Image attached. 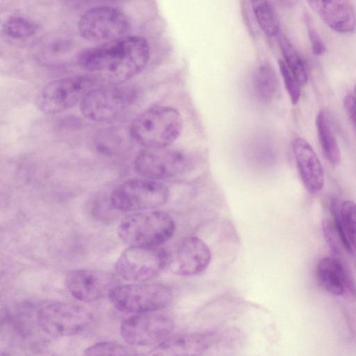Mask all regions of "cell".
I'll use <instances>...</instances> for the list:
<instances>
[{"label":"cell","mask_w":356,"mask_h":356,"mask_svg":"<svg viewBox=\"0 0 356 356\" xmlns=\"http://www.w3.org/2000/svg\"><path fill=\"white\" fill-rule=\"evenodd\" d=\"M149 59L147 40L126 35L86 49L80 55L79 63L97 81L121 84L141 72Z\"/></svg>","instance_id":"obj_1"},{"label":"cell","mask_w":356,"mask_h":356,"mask_svg":"<svg viewBox=\"0 0 356 356\" xmlns=\"http://www.w3.org/2000/svg\"><path fill=\"white\" fill-rule=\"evenodd\" d=\"M183 122L173 107L157 106L139 114L131 123L130 135L145 148H164L179 136Z\"/></svg>","instance_id":"obj_2"},{"label":"cell","mask_w":356,"mask_h":356,"mask_svg":"<svg viewBox=\"0 0 356 356\" xmlns=\"http://www.w3.org/2000/svg\"><path fill=\"white\" fill-rule=\"evenodd\" d=\"M175 222L160 210L134 212L120 222L118 234L128 247H159L174 234Z\"/></svg>","instance_id":"obj_3"},{"label":"cell","mask_w":356,"mask_h":356,"mask_svg":"<svg viewBox=\"0 0 356 356\" xmlns=\"http://www.w3.org/2000/svg\"><path fill=\"white\" fill-rule=\"evenodd\" d=\"M108 298L121 312L135 314L159 312L168 307L173 298L172 290L161 284L134 282L117 285Z\"/></svg>","instance_id":"obj_4"},{"label":"cell","mask_w":356,"mask_h":356,"mask_svg":"<svg viewBox=\"0 0 356 356\" xmlns=\"http://www.w3.org/2000/svg\"><path fill=\"white\" fill-rule=\"evenodd\" d=\"M170 192L163 184L149 179H131L121 183L111 192V207L122 212L155 210L168 200Z\"/></svg>","instance_id":"obj_5"},{"label":"cell","mask_w":356,"mask_h":356,"mask_svg":"<svg viewBox=\"0 0 356 356\" xmlns=\"http://www.w3.org/2000/svg\"><path fill=\"white\" fill-rule=\"evenodd\" d=\"M136 98V92L130 86L106 84L91 89L81 101L80 110L90 120L108 122L125 112Z\"/></svg>","instance_id":"obj_6"},{"label":"cell","mask_w":356,"mask_h":356,"mask_svg":"<svg viewBox=\"0 0 356 356\" xmlns=\"http://www.w3.org/2000/svg\"><path fill=\"white\" fill-rule=\"evenodd\" d=\"M97 82L90 74L54 80L40 90L36 100L37 105L44 113L63 112L80 103L83 97L95 87Z\"/></svg>","instance_id":"obj_7"},{"label":"cell","mask_w":356,"mask_h":356,"mask_svg":"<svg viewBox=\"0 0 356 356\" xmlns=\"http://www.w3.org/2000/svg\"><path fill=\"white\" fill-rule=\"evenodd\" d=\"M170 257L159 247H128L118 258L116 273L124 280L145 282L164 270Z\"/></svg>","instance_id":"obj_8"},{"label":"cell","mask_w":356,"mask_h":356,"mask_svg":"<svg viewBox=\"0 0 356 356\" xmlns=\"http://www.w3.org/2000/svg\"><path fill=\"white\" fill-rule=\"evenodd\" d=\"M174 327V321L169 316L153 312L131 314L124 318L120 332L127 343L153 348L171 336Z\"/></svg>","instance_id":"obj_9"},{"label":"cell","mask_w":356,"mask_h":356,"mask_svg":"<svg viewBox=\"0 0 356 356\" xmlns=\"http://www.w3.org/2000/svg\"><path fill=\"white\" fill-rule=\"evenodd\" d=\"M37 320L43 332L51 337H70L81 333L92 322L86 307L70 302H54L42 307Z\"/></svg>","instance_id":"obj_10"},{"label":"cell","mask_w":356,"mask_h":356,"mask_svg":"<svg viewBox=\"0 0 356 356\" xmlns=\"http://www.w3.org/2000/svg\"><path fill=\"white\" fill-rule=\"evenodd\" d=\"M80 35L91 42H108L127 35L130 29L127 16L120 9L99 6L86 10L79 18Z\"/></svg>","instance_id":"obj_11"},{"label":"cell","mask_w":356,"mask_h":356,"mask_svg":"<svg viewBox=\"0 0 356 356\" xmlns=\"http://www.w3.org/2000/svg\"><path fill=\"white\" fill-rule=\"evenodd\" d=\"M185 154L176 149L145 148L135 158L134 168L143 178L161 180L181 174L186 168Z\"/></svg>","instance_id":"obj_12"},{"label":"cell","mask_w":356,"mask_h":356,"mask_svg":"<svg viewBox=\"0 0 356 356\" xmlns=\"http://www.w3.org/2000/svg\"><path fill=\"white\" fill-rule=\"evenodd\" d=\"M67 289L76 299L94 302L109 296L117 284L111 273L94 269H79L69 272L65 278Z\"/></svg>","instance_id":"obj_13"},{"label":"cell","mask_w":356,"mask_h":356,"mask_svg":"<svg viewBox=\"0 0 356 356\" xmlns=\"http://www.w3.org/2000/svg\"><path fill=\"white\" fill-rule=\"evenodd\" d=\"M211 259V252L208 245L198 237L188 236L177 246L169 266L176 275L192 276L204 271Z\"/></svg>","instance_id":"obj_14"},{"label":"cell","mask_w":356,"mask_h":356,"mask_svg":"<svg viewBox=\"0 0 356 356\" xmlns=\"http://www.w3.org/2000/svg\"><path fill=\"white\" fill-rule=\"evenodd\" d=\"M316 275L322 287L334 296L356 299V281L348 266L339 257L321 259L316 267Z\"/></svg>","instance_id":"obj_15"},{"label":"cell","mask_w":356,"mask_h":356,"mask_svg":"<svg viewBox=\"0 0 356 356\" xmlns=\"http://www.w3.org/2000/svg\"><path fill=\"white\" fill-rule=\"evenodd\" d=\"M213 342L214 338L211 333L172 334L152 348L148 356H203Z\"/></svg>","instance_id":"obj_16"},{"label":"cell","mask_w":356,"mask_h":356,"mask_svg":"<svg viewBox=\"0 0 356 356\" xmlns=\"http://www.w3.org/2000/svg\"><path fill=\"white\" fill-rule=\"evenodd\" d=\"M292 150L298 171L306 190L318 193L324 186V171L321 163L311 145L302 138H296Z\"/></svg>","instance_id":"obj_17"},{"label":"cell","mask_w":356,"mask_h":356,"mask_svg":"<svg viewBox=\"0 0 356 356\" xmlns=\"http://www.w3.org/2000/svg\"><path fill=\"white\" fill-rule=\"evenodd\" d=\"M309 7L332 30L349 33L356 26V13L347 1H308Z\"/></svg>","instance_id":"obj_18"},{"label":"cell","mask_w":356,"mask_h":356,"mask_svg":"<svg viewBox=\"0 0 356 356\" xmlns=\"http://www.w3.org/2000/svg\"><path fill=\"white\" fill-rule=\"evenodd\" d=\"M316 127L322 152L325 159L332 165L341 162V152L329 120L325 113L321 111L316 115Z\"/></svg>","instance_id":"obj_19"},{"label":"cell","mask_w":356,"mask_h":356,"mask_svg":"<svg viewBox=\"0 0 356 356\" xmlns=\"http://www.w3.org/2000/svg\"><path fill=\"white\" fill-rule=\"evenodd\" d=\"M256 20L262 31L268 37H273L279 31V21L274 8L267 1L252 2Z\"/></svg>","instance_id":"obj_20"},{"label":"cell","mask_w":356,"mask_h":356,"mask_svg":"<svg viewBox=\"0 0 356 356\" xmlns=\"http://www.w3.org/2000/svg\"><path fill=\"white\" fill-rule=\"evenodd\" d=\"M2 29L4 33L12 38L26 39L36 33L38 25L26 16L13 15L5 20Z\"/></svg>","instance_id":"obj_21"},{"label":"cell","mask_w":356,"mask_h":356,"mask_svg":"<svg viewBox=\"0 0 356 356\" xmlns=\"http://www.w3.org/2000/svg\"><path fill=\"white\" fill-rule=\"evenodd\" d=\"M254 88L258 96L268 100L277 90V82L274 70L268 64H262L257 68L254 79Z\"/></svg>","instance_id":"obj_22"},{"label":"cell","mask_w":356,"mask_h":356,"mask_svg":"<svg viewBox=\"0 0 356 356\" xmlns=\"http://www.w3.org/2000/svg\"><path fill=\"white\" fill-rule=\"evenodd\" d=\"M279 45L286 65L293 73L300 84L305 85L307 81V75L302 58L289 40L283 35H280L279 37Z\"/></svg>","instance_id":"obj_23"},{"label":"cell","mask_w":356,"mask_h":356,"mask_svg":"<svg viewBox=\"0 0 356 356\" xmlns=\"http://www.w3.org/2000/svg\"><path fill=\"white\" fill-rule=\"evenodd\" d=\"M83 356H138L130 347L111 341L95 343L86 348Z\"/></svg>","instance_id":"obj_24"},{"label":"cell","mask_w":356,"mask_h":356,"mask_svg":"<svg viewBox=\"0 0 356 356\" xmlns=\"http://www.w3.org/2000/svg\"><path fill=\"white\" fill-rule=\"evenodd\" d=\"M340 216L346 237L356 250V203L349 200L344 201L340 207Z\"/></svg>","instance_id":"obj_25"},{"label":"cell","mask_w":356,"mask_h":356,"mask_svg":"<svg viewBox=\"0 0 356 356\" xmlns=\"http://www.w3.org/2000/svg\"><path fill=\"white\" fill-rule=\"evenodd\" d=\"M279 67L291 102L296 105L300 97V84L284 60H279Z\"/></svg>","instance_id":"obj_26"},{"label":"cell","mask_w":356,"mask_h":356,"mask_svg":"<svg viewBox=\"0 0 356 356\" xmlns=\"http://www.w3.org/2000/svg\"><path fill=\"white\" fill-rule=\"evenodd\" d=\"M307 31L313 54L322 55L326 50L325 45L310 22L307 23Z\"/></svg>","instance_id":"obj_27"},{"label":"cell","mask_w":356,"mask_h":356,"mask_svg":"<svg viewBox=\"0 0 356 356\" xmlns=\"http://www.w3.org/2000/svg\"><path fill=\"white\" fill-rule=\"evenodd\" d=\"M343 106L349 120L356 129V99L352 95H346Z\"/></svg>","instance_id":"obj_28"},{"label":"cell","mask_w":356,"mask_h":356,"mask_svg":"<svg viewBox=\"0 0 356 356\" xmlns=\"http://www.w3.org/2000/svg\"><path fill=\"white\" fill-rule=\"evenodd\" d=\"M354 92H355V94L356 95V85L355 86V88H354Z\"/></svg>","instance_id":"obj_29"}]
</instances>
